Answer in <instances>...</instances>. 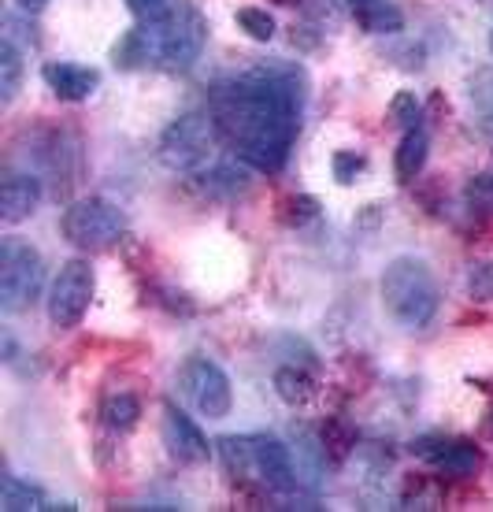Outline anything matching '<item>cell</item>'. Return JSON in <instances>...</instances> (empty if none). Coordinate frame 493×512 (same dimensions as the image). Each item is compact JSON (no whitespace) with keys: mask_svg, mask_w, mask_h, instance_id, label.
<instances>
[{"mask_svg":"<svg viewBox=\"0 0 493 512\" xmlns=\"http://www.w3.org/2000/svg\"><path fill=\"white\" fill-rule=\"evenodd\" d=\"M308 75L301 64L267 60L245 75L223 78L212 90L208 112L234 156L253 171L275 175L286 167L293 141L301 134Z\"/></svg>","mask_w":493,"mask_h":512,"instance_id":"cell-1","label":"cell"},{"mask_svg":"<svg viewBox=\"0 0 493 512\" xmlns=\"http://www.w3.org/2000/svg\"><path fill=\"white\" fill-rule=\"evenodd\" d=\"M208 45V19L190 0H178V8L160 23H138L115 41L112 64L123 71H190Z\"/></svg>","mask_w":493,"mask_h":512,"instance_id":"cell-2","label":"cell"},{"mask_svg":"<svg viewBox=\"0 0 493 512\" xmlns=\"http://www.w3.org/2000/svg\"><path fill=\"white\" fill-rule=\"evenodd\" d=\"M379 294L386 312L408 331H423L442 305L438 279L427 260H419V256H393L379 279Z\"/></svg>","mask_w":493,"mask_h":512,"instance_id":"cell-3","label":"cell"},{"mask_svg":"<svg viewBox=\"0 0 493 512\" xmlns=\"http://www.w3.org/2000/svg\"><path fill=\"white\" fill-rule=\"evenodd\" d=\"M219 446V457L227 464V472L234 479H256L264 483L267 490H279V494H290L297 490V464H293V453L286 442L271 435H227L215 442Z\"/></svg>","mask_w":493,"mask_h":512,"instance_id":"cell-4","label":"cell"},{"mask_svg":"<svg viewBox=\"0 0 493 512\" xmlns=\"http://www.w3.org/2000/svg\"><path fill=\"white\" fill-rule=\"evenodd\" d=\"M219 145H223V134L212 112H186L175 123H167L156 141V156L175 175H201L215 164Z\"/></svg>","mask_w":493,"mask_h":512,"instance_id":"cell-5","label":"cell"},{"mask_svg":"<svg viewBox=\"0 0 493 512\" xmlns=\"http://www.w3.org/2000/svg\"><path fill=\"white\" fill-rule=\"evenodd\" d=\"M60 231L82 253H108L130 234V219L108 197H78L64 208Z\"/></svg>","mask_w":493,"mask_h":512,"instance_id":"cell-6","label":"cell"},{"mask_svg":"<svg viewBox=\"0 0 493 512\" xmlns=\"http://www.w3.org/2000/svg\"><path fill=\"white\" fill-rule=\"evenodd\" d=\"M45 260L26 238H0V312L19 316L41 297Z\"/></svg>","mask_w":493,"mask_h":512,"instance_id":"cell-7","label":"cell"},{"mask_svg":"<svg viewBox=\"0 0 493 512\" xmlns=\"http://www.w3.org/2000/svg\"><path fill=\"white\" fill-rule=\"evenodd\" d=\"M93 290H97V275H93V264L89 260H67L60 264L56 279L49 286V297H45V308H49V323L56 331H71L82 323V316L89 312V301H93Z\"/></svg>","mask_w":493,"mask_h":512,"instance_id":"cell-8","label":"cell"},{"mask_svg":"<svg viewBox=\"0 0 493 512\" xmlns=\"http://www.w3.org/2000/svg\"><path fill=\"white\" fill-rule=\"evenodd\" d=\"M182 394L190 397V405L208 420H223L234 409V390H230L227 372L208 357H190L178 372Z\"/></svg>","mask_w":493,"mask_h":512,"instance_id":"cell-9","label":"cell"},{"mask_svg":"<svg viewBox=\"0 0 493 512\" xmlns=\"http://www.w3.org/2000/svg\"><path fill=\"white\" fill-rule=\"evenodd\" d=\"M160 435H164V446L171 453V461L186 464V468H201L212 457V446L208 438L201 435V427L178 409L175 401L164 405V423H160Z\"/></svg>","mask_w":493,"mask_h":512,"instance_id":"cell-10","label":"cell"},{"mask_svg":"<svg viewBox=\"0 0 493 512\" xmlns=\"http://www.w3.org/2000/svg\"><path fill=\"white\" fill-rule=\"evenodd\" d=\"M416 457L430 464V468H438L445 475H475L482 464V453L471 442L464 438H456V442H445V438H419L416 446H412Z\"/></svg>","mask_w":493,"mask_h":512,"instance_id":"cell-11","label":"cell"},{"mask_svg":"<svg viewBox=\"0 0 493 512\" xmlns=\"http://www.w3.org/2000/svg\"><path fill=\"white\" fill-rule=\"evenodd\" d=\"M41 78H45V86H49L60 101H89L97 86H101V71L97 67H86V64H71V60H49V64L41 67Z\"/></svg>","mask_w":493,"mask_h":512,"instance_id":"cell-12","label":"cell"},{"mask_svg":"<svg viewBox=\"0 0 493 512\" xmlns=\"http://www.w3.org/2000/svg\"><path fill=\"white\" fill-rule=\"evenodd\" d=\"M41 197H45V190H41L38 175H30V171L4 175V182H0V219H4L8 227L23 223V219H30L38 212Z\"/></svg>","mask_w":493,"mask_h":512,"instance_id":"cell-13","label":"cell"},{"mask_svg":"<svg viewBox=\"0 0 493 512\" xmlns=\"http://www.w3.org/2000/svg\"><path fill=\"white\" fill-rule=\"evenodd\" d=\"M345 8H349V15H353L364 34L386 38V34L405 30V12H401L397 0H345Z\"/></svg>","mask_w":493,"mask_h":512,"instance_id":"cell-14","label":"cell"},{"mask_svg":"<svg viewBox=\"0 0 493 512\" xmlns=\"http://www.w3.org/2000/svg\"><path fill=\"white\" fill-rule=\"evenodd\" d=\"M293 442H297V479L301 483H312L316 487L319 479H323V472H327V446H323V438H316L308 427H297L293 423Z\"/></svg>","mask_w":493,"mask_h":512,"instance_id":"cell-15","label":"cell"},{"mask_svg":"<svg viewBox=\"0 0 493 512\" xmlns=\"http://www.w3.org/2000/svg\"><path fill=\"white\" fill-rule=\"evenodd\" d=\"M430 153V134L423 127L405 130V138L397 145V160H393V171H397V182H416L423 164H427Z\"/></svg>","mask_w":493,"mask_h":512,"instance_id":"cell-16","label":"cell"},{"mask_svg":"<svg viewBox=\"0 0 493 512\" xmlns=\"http://www.w3.org/2000/svg\"><path fill=\"white\" fill-rule=\"evenodd\" d=\"M0 509L4 512L49 509V498L41 494V487L26 483V479H19V475H4V487H0Z\"/></svg>","mask_w":493,"mask_h":512,"instance_id":"cell-17","label":"cell"},{"mask_svg":"<svg viewBox=\"0 0 493 512\" xmlns=\"http://www.w3.org/2000/svg\"><path fill=\"white\" fill-rule=\"evenodd\" d=\"M23 56L26 52L15 45V41H0V104H8L19 97V86H23Z\"/></svg>","mask_w":493,"mask_h":512,"instance_id":"cell-18","label":"cell"},{"mask_svg":"<svg viewBox=\"0 0 493 512\" xmlns=\"http://www.w3.org/2000/svg\"><path fill=\"white\" fill-rule=\"evenodd\" d=\"M275 394H279V401H286V405H304L308 397L316 394V383H312V375L304 372V368H293V364H286V368H279L275 372Z\"/></svg>","mask_w":493,"mask_h":512,"instance_id":"cell-19","label":"cell"},{"mask_svg":"<svg viewBox=\"0 0 493 512\" xmlns=\"http://www.w3.org/2000/svg\"><path fill=\"white\" fill-rule=\"evenodd\" d=\"M101 420L108 423L112 431L127 435V431H134V427H138V420H141V401L134 394H112V397H104Z\"/></svg>","mask_w":493,"mask_h":512,"instance_id":"cell-20","label":"cell"},{"mask_svg":"<svg viewBox=\"0 0 493 512\" xmlns=\"http://www.w3.org/2000/svg\"><path fill=\"white\" fill-rule=\"evenodd\" d=\"M197 182H201V190L212 193V197H219V193H223V197H234V193H241L249 186L245 171H238V167H230V164L208 167V171L197 175Z\"/></svg>","mask_w":493,"mask_h":512,"instance_id":"cell-21","label":"cell"},{"mask_svg":"<svg viewBox=\"0 0 493 512\" xmlns=\"http://www.w3.org/2000/svg\"><path fill=\"white\" fill-rule=\"evenodd\" d=\"M319 438H323V446H327V457H330V461H345V457L353 453V446H356V431L345 420H338V416L323 423Z\"/></svg>","mask_w":493,"mask_h":512,"instance_id":"cell-22","label":"cell"},{"mask_svg":"<svg viewBox=\"0 0 493 512\" xmlns=\"http://www.w3.org/2000/svg\"><path fill=\"white\" fill-rule=\"evenodd\" d=\"M234 23H238L253 41H271V38H275V19H271L264 8H238Z\"/></svg>","mask_w":493,"mask_h":512,"instance_id":"cell-23","label":"cell"},{"mask_svg":"<svg viewBox=\"0 0 493 512\" xmlns=\"http://www.w3.org/2000/svg\"><path fill=\"white\" fill-rule=\"evenodd\" d=\"M468 294L475 301H493V260H479L468 268Z\"/></svg>","mask_w":493,"mask_h":512,"instance_id":"cell-24","label":"cell"},{"mask_svg":"<svg viewBox=\"0 0 493 512\" xmlns=\"http://www.w3.org/2000/svg\"><path fill=\"white\" fill-rule=\"evenodd\" d=\"M464 197H468L471 212H486V216H493V175L490 171H486V175H475V179L468 182Z\"/></svg>","mask_w":493,"mask_h":512,"instance_id":"cell-25","label":"cell"},{"mask_svg":"<svg viewBox=\"0 0 493 512\" xmlns=\"http://www.w3.org/2000/svg\"><path fill=\"white\" fill-rule=\"evenodd\" d=\"M127 8L138 23H160V19L175 12L178 0H127Z\"/></svg>","mask_w":493,"mask_h":512,"instance_id":"cell-26","label":"cell"},{"mask_svg":"<svg viewBox=\"0 0 493 512\" xmlns=\"http://www.w3.org/2000/svg\"><path fill=\"white\" fill-rule=\"evenodd\" d=\"M390 119L397 123V127H405V130L419 127V101H416V93H408V90L397 93V97L390 101Z\"/></svg>","mask_w":493,"mask_h":512,"instance_id":"cell-27","label":"cell"},{"mask_svg":"<svg viewBox=\"0 0 493 512\" xmlns=\"http://www.w3.org/2000/svg\"><path fill=\"white\" fill-rule=\"evenodd\" d=\"M330 167H334V179L342 182V186H349V182L367 167V160L360 153H353V149H338L334 160H330Z\"/></svg>","mask_w":493,"mask_h":512,"instance_id":"cell-28","label":"cell"},{"mask_svg":"<svg viewBox=\"0 0 493 512\" xmlns=\"http://www.w3.org/2000/svg\"><path fill=\"white\" fill-rule=\"evenodd\" d=\"M316 216H319L316 197H290V201H286V223H290V227H301L304 219H316Z\"/></svg>","mask_w":493,"mask_h":512,"instance_id":"cell-29","label":"cell"},{"mask_svg":"<svg viewBox=\"0 0 493 512\" xmlns=\"http://www.w3.org/2000/svg\"><path fill=\"white\" fill-rule=\"evenodd\" d=\"M15 4H19V12L38 15V12H45V4H49V0H15Z\"/></svg>","mask_w":493,"mask_h":512,"instance_id":"cell-30","label":"cell"},{"mask_svg":"<svg viewBox=\"0 0 493 512\" xmlns=\"http://www.w3.org/2000/svg\"><path fill=\"white\" fill-rule=\"evenodd\" d=\"M279 4H293V0H279Z\"/></svg>","mask_w":493,"mask_h":512,"instance_id":"cell-31","label":"cell"},{"mask_svg":"<svg viewBox=\"0 0 493 512\" xmlns=\"http://www.w3.org/2000/svg\"><path fill=\"white\" fill-rule=\"evenodd\" d=\"M490 49H493V34H490Z\"/></svg>","mask_w":493,"mask_h":512,"instance_id":"cell-32","label":"cell"},{"mask_svg":"<svg viewBox=\"0 0 493 512\" xmlns=\"http://www.w3.org/2000/svg\"><path fill=\"white\" fill-rule=\"evenodd\" d=\"M482 4H493V0H482Z\"/></svg>","mask_w":493,"mask_h":512,"instance_id":"cell-33","label":"cell"},{"mask_svg":"<svg viewBox=\"0 0 493 512\" xmlns=\"http://www.w3.org/2000/svg\"><path fill=\"white\" fill-rule=\"evenodd\" d=\"M490 427H493V416H490Z\"/></svg>","mask_w":493,"mask_h":512,"instance_id":"cell-34","label":"cell"}]
</instances>
